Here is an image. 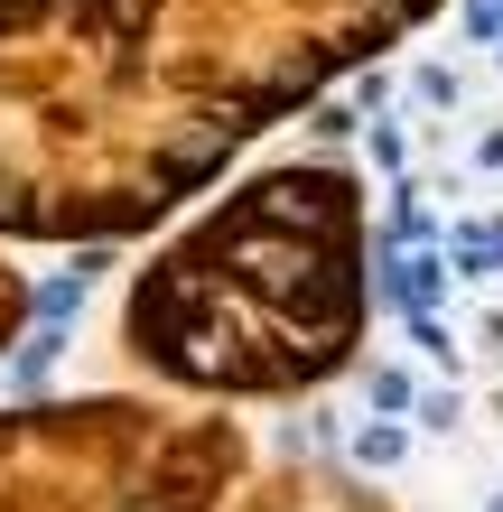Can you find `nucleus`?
<instances>
[{
  "mask_svg": "<svg viewBox=\"0 0 503 512\" xmlns=\"http://www.w3.org/2000/svg\"><path fill=\"white\" fill-rule=\"evenodd\" d=\"M485 512H503V494H485Z\"/></svg>",
  "mask_w": 503,
  "mask_h": 512,
  "instance_id": "nucleus-6",
  "label": "nucleus"
},
{
  "mask_svg": "<svg viewBox=\"0 0 503 512\" xmlns=\"http://www.w3.org/2000/svg\"><path fill=\"white\" fill-rule=\"evenodd\" d=\"M94 280H103V252H84L75 270H56V280L38 289V317H47V326H66V317L84 308V289H94Z\"/></svg>",
  "mask_w": 503,
  "mask_h": 512,
  "instance_id": "nucleus-1",
  "label": "nucleus"
},
{
  "mask_svg": "<svg viewBox=\"0 0 503 512\" xmlns=\"http://www.w3.org/2000/svg\"><path fill=\"white\" fill-rule=\"evenodd\" d=\"M345 447H354V466H364V475H401V457H410L401 419H364V429H354Z\"/></svg>",
  "mask_w": 503,
  "mask_h": 512,
  "instance_id": "nucleus-2",
  "label": "nucleus"
},
{
  "mask_svg": "<svg viewBox=\"0 0 503 512\" xmlns=\"http://www.w3.org/2000/svg\"><path fill=\"white\" fill-rule=\"evenodd\" d=\"M364 410H373V419H401V410H420V391H410L401 364H373V373H364Z\"/></svg>",
  "mask_w": 503,
  "mask_h": 512,
  "instance_id": "nucleus-3",
  "label": "nucleus"
},
{
  "mask_svg": "<svg viewBox=\"0 0 503 512\" xmlns=\"http://www.w3.org/2000/svg\"><path fill=\"white\" fill-rule=\"evenodd\" d=\"M56 345H66V336H56V326H38V336L19 345V364H10V382H19V391H28V382H47V364H56Z\"/></svg>",
  "mask_w": 503,
  "mask_h": 512,
  "instance_id": "nucleus-4",
  "label": "nucleus"
},
{
  "mask_svg": "<svg viewBox=\"0 0 503 512\" xmlns=\"http://www.w3.org/2000/svg\"><path fill=\"white\" fill-rule=\"evenodd\" d=\"M457 410H466V391H457V382L420 391V429H429V438H448V429H457Z\"/></svg>",
  "mask_w": 503,
  "mask_h": 512,
  "instance_id": "nucleus-5",
  "label": "nucleus"
}]
</instances>
